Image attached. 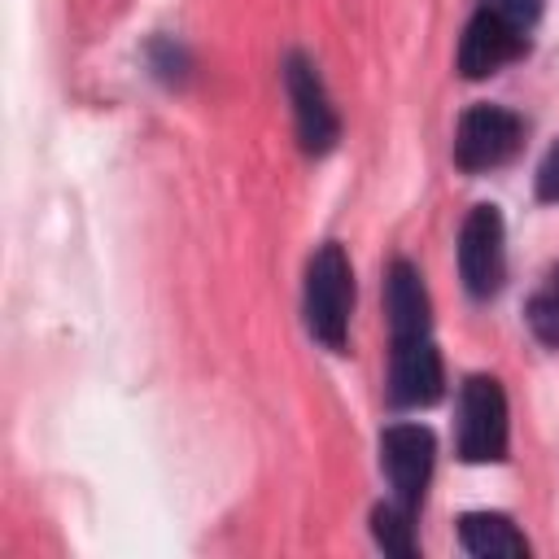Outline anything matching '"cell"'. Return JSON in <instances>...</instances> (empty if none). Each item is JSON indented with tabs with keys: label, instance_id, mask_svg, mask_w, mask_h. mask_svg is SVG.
<instances>
[{
	"label": "cell",
	"instance_id": "6da1fadb",
	"mask_svg": "<svg viewBox=\"0 0 559 559\" xmlns=\"http://www.w3.org/2000/svg\"><path fill=\"white\" fill-rule=\"evenodd\" d=\"M349 310H354V271L341 245H323L310 266H306V328L341 349L345 345V328H349Z\"/></svg>",
	"mask_w": 559,
	"mask_h": 559
},
{
	"label": "cell",
	"instance_id": "7a4b0ae2",
	"mask_svg": "<svg viewBox=\"0 0 559 559\" xmlns=\"http://www.w3.org/2000/svg\"><path fill=\"white\" fill-rule=\"evenodd\" d=\"M459 454L467 463L507 459V397L493 376H472L459 397Z\"/></svg>",
	"mask_w": 559,
	"mask_h": 559
},
{
	"label": "cell",
	"instance_id": "3957f363",
	"mask_svg": "<svg viewBox=\"0 0 559 559\" xmlns=\"http://www.w3.org/2000/svg\"><path fill=\"white\" fill-rule=\"evenodd\" d=\"M459 271L472 297H489L502 284L507 271V249H502V214L493 205H476L463 218L459 231Z\"/></svg>",
	"mask_w": 559,
	"mask_h": 559
},
{
	"label": "cell",
	"instance_id": "277c9868",
	"mask_svg": "<svg viewBox=\"0 0 559 559\" xmlns=\"http://www.w3.org/2000/svg\"><path fill=\"white\" fill-rule=\"evenodd\" d=\"M432 432L419 424H393L380 432V467L406 511L419 507L428 476H432Z\"/></svg>",
	"mask_w": 559,
	"mask_h": 559
},
{
	"label": "cell",
	"instance_id": "5b68a950",
	"mask_svg": "<svg viewBox=\"0 0 559 559\" xmlns=\"http://www.w3.org/2000/svg\"><path fill=\"white\" fill-rule=\"evenodd\" d=\"M520 148V118L502 105H472L459 118L454 135V157L463 170H489L502 166Z\"/></svg>",
	"mask_w": 559,
	"mask_h": 559
},
{
	"label": "cell",
	"instance_id": "8992f818",
	"mask_svg": "<svg viewBox=\"0 0 559 559\" xmlns=\"http://www.w3.org/2000/svg\"><path fill=\"white\" fill-rule=\"evenodd\" d=\"M284 83H288V100H293V118H297V140L306 153H328L336 144V114L328 105L323 79L306 57H288L284 66Z\"/></svg>",
	"mask_w": 559,
	"mask_h": 559
},
{
	"label": "cell",
	"instance_id": "52a82bcc",
	"mask_svg": "<svg viewBox=\"0 0 559 559\" xmlns=\"http://www.w3.org/2000/svg\"><path fill=\"white\" fill-rule=\"evenodd\" d=\"M389 397L397 406H432L441 397V354H437V345L428 336L393 341Z\"/></svg>",
	"mask_w": 559,
	"mask_h": 559
},
{
	"label": "cell",
	"instance_id": "ba28073f",
	"mask_svg": "<svg viewBox=\"0 0 559 559\" xmlns=\"http://www.w3.org/2000/svg\"><path fill=\"white\" fill-rule=\"evenodd\" d=\"M520 48H524V35L480 9L459 39V70H463V79H485V74L502 70L511 57H520Z\"/></svg>",
	"mask_w": 559,
	"mask_h": 559
},
{
	"label": "cell",
	"instance_id": "9c48e42d",
	"mask_svg": "<svg viewBox=\"0 0 559 559\" xmlns=\"http://www.w3.org/2000/svg\"><path fill=\"white\" fill-rule=\"evenodd\" d=\"M384 306H389L393 341L428 336V323H432L428 310H432V306H428L424 275H419L411 262H393V266H389V280H384Z\"/></svg>",
	"mask_w": 559,
	"mask_h": 559
},
{
	"label": "cell",
	"instance_id": "30bf717a",
	"mask_svg": "<svg viewBox=\"0 0 559 559\" xmlns=\"http://www.w3.org/2000/svg\"><path fill=\"white\" fill-rule=\"evenodd\" d=\"M459 542L467 555L493 559V555H528V542L520 537V528L498 515V511H467L459 520Z\"/></svg>",
	"mask_w": 559,
	"mask_h": 559
},
{
	"label": "cell",
	"instance_id": "8fae6325",
	"mask_svg": "<svg viewBox=\"0 0 559 559\" xmlns=\"http://www.w3.org/2000/svg\"><path fill=\"white\" fill-rule=\"evenodd\" d=\"M371 533H376V542L389 550V555H415V542H411V511L402 507V502H393V507H376L371 511Z\"/></svg>",
	"mask_w": 559,
	"mask_h": 559
},
{
	"label": "cell",
	"instance_id": "7c38bea8",
	"mask_svg": "<svg viewBox=\"0 0 559 559\" xmlns=\"http://www.w3.org/2000/svg\"><path fill=\"white\" fill-rule=\"evenodd\" d=\"M528 323H533L537 341H546V345H559V266L550 271L546 288H542V293L528 301Z\"/></svg>",
	"mask_w": 559,
	"mask_h": 559
},
{
	"label": "cell",
	"instance_id": "4fadbf2b",
	"mask_svg": "<svg viewBox=\"0 0 559 559\" xmlns=\"http://www.w3.org/2000/svg\"><path fill=\"white\" fill-rule=\"evenodd\" d=\"M480 9L485 13H493V17H502L507 26H515L520 35L537 22V13H542V0H480Z\"/></svg>",
	"mask_w": 559,
	"mask_h": 559
},
{
	"label": "cell",
	"instance_id": "5bb4252c",
	"mask_svg": "<svg viewBox=\"0 0 559 559\" xmlns=\"http://www.w3.org/2000/svg\"><path fill=\"white\" fill-rule=\"evenodd\" d=\"M537 197L542 201H559V144L546 153V162L537 170Z\"/></svg>",
	"mask_w": 559,
	"mask_h": 559
}]
</instances>
